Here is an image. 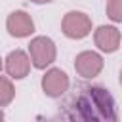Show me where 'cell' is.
<instances>
[{"instance_id":"8992f818","label":"cell","mask_w":122,"mask_h":122,"mask_svg":"<svg viewBox=\"0 0 122 122\" xmlns=\"http://www.w3.org/2000/svg\"><path fill=\"white\" fill-rule=\"evenodd\" d=\"M6 29L11 36L15 38H25V36H30L34 32V21L32 17L23 11V10H17L13 13L8 15V21H6Z\"/></svg>"},{"instance_id":"5bb4252c","label":"cell","mask_w":122,"mask_h":122,"mask_svg":"<svg viewBox=\"0 0 122 122\" xmlns=\"http://www.w3.org/2000/svg\"><path fill=\"white\" fill-rule=\"evenodd\" d=\"M0 72H2V59H0Z\"/></svg>"},{"instance_id":"9c48e42d","label":"cell","mask_w":122,"mask_h":122,"mask_svg":"<svg viewBox=\"0 0 122 122\" xmlns=\"http://www.w3.org/2000/svg\"><path fill=\"white\" fill-rule=\"evenodd\" d=\"M15 97V88L11 84L10 78L6 76H0V107H6L13 101Z\"/></svg>"},{"instance_id":"6da1fadb","label":"cell","mask_w":122,"mask_h":122,"mask_svg":"<svg viewBox=\"0 0 122 122\" xmlns=\"http://www.w3.org/2000/svg\"><path fill=\"white\" fill-rule=\"evenodd\" d=\"M74 114L72 118H82V120H116V107L114 99L109 93V90L92 86L86 88L72 103Z\"/></svg>"},{"instance_id":"3957f363","label":"cell","mask_w":122,"mask_h":122,"mask_svg":"<svg viewBox=\"0 0 122 122\" xmlns=\"http://www.w3.org/2000/svg\"><path fill=\"white\" fill-rule=\"evenodd\" d=\"M61 30L67 38L80 40L92 32V19L84 11H69L61 21Z\"/></svg>"},{"instance_id":"52a82bcc","label":"cell","mask_w":122,"mask_h":122,"mask_svg":"<svg viewBox=\"0 0 122 122\" xmlns=\"http://www.w3.org/2000/svg\"><path fill=\"white\" fill-rule=\"evenodd\" d=\"M120 40H122L120 30H118L116 27H112V25H101V27H97L95 32H93V42H95V46H97L101 51H105V53L116 51V50L120 48Z\"/></svg>"},{"instance_id":"8fae6325","label":"cell","mask_w":122,"mask_h":122,"mask_svg":"<svg viewBox=\"0 0 122 122\" xmlns=\"http://www.w3.org/2000/svg\"><path fill=\"white\" fill-rule=\"evenodd\" d=\"M30 2H34V4H50L53 0H30Z\"/></svg>"},{"instance_id":"7c38bea8","label":"cell","mask_w":122,"mask_h":122,"mask_svg":"<svg viewBox=\"0 0 122 122\" xmlns=\"http://www.w3.org/2000/svg\"><path fill=\"white\" fill-rule=\"evenodd\" d=\"M120 86H122V69H120Z\"/></svg>"},{"instance_id":"ba28073f","label":"cell","mask_w":122,"mask_h":122,"mask_svg":"<svg viewBox=\"0 0 122 122\" xmlns=\"http://www.w3.org/2000/svg\"><path fill=\"white\" fill-rule=\"evenodd\" d=\"M4 61H6V63H4L6 72H8L11 78H15V80L25 78V76L29 74L30 63H32V61H30V55H27L23 50H13V51H10Z\"/></svg>"},{"instance_id":"277c9868","label":"cell","mask_w":122,"mask_h":122,"mask_svg":"<svg viewBox=\"0 0 122 122\" xmlns=\"http://www.w3.org/2000/svg\"><path fill=\"white\" fill-rule=\"evenodd\" d=\"M74 71L82 78H95L103 71V57L97 51H80L74 59Z\"/></svg>"},{"instance_id":"30bf717a","label":"cell","mask_w":122,"mask_h":122,"mask_svg":"<svg viewBox=\"0 0 122 122\" xmlns=\"http://www.w3.org/2000/svg\"><path fill=\"white\" fill-rule=\"evenodd\" d=\"M107 17L114 23H122V0H107Z\"/></svg>"},{"instance_id":"7a4b0ae2","label":"cell","mask_w":122,"mask_h":122,"mask_svg":"<svg viewBox=\"0 0 122 122\" xmlns=\"http://www.w3.org/2000/svg\"><path fill=\"white\" fill-rule=\"evenodd\" d=\"M29 55H30V61L36 69H46L55 61L57 50H55V44L51 38L36 36L29 44Z\"/></svg>"},{"instance_id":"5b68a950","label":"cell","mask_w":122,"mask_h":122,"mask_svg":"<svg viewBox=\"0 0 122 122\" xmlns=\"http://www.w3.org/2000/svg\"><path fill=\"white\" fill-rule=\"evenodd\" d=\"M69 76L61 69H50L42 76V92L48 97H61L69 90Z\"/></svg>"},{"instance_id":"4fadbf2b","label":"cell","mask_w":122,"mask_h":122,"mask_svg":"<svg viewBox=\"0 0 122 122\" xmlns=\"http://www.w3.org/2000/svg\"><path fill=\"white\" fill-rule=\"evenodd\" d=\"M2 118H4V112H2V111H0V120H2Z\"/></svg>"}]
</instances>
